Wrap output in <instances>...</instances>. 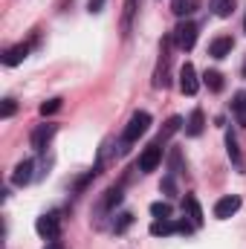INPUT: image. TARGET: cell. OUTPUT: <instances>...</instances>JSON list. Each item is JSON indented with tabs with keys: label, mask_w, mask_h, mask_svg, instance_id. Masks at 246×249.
<instances>
[{
	"label": "cell",
	"mask_w": 246,
	"mask_h": 249,
	"mask_svg": "<svg viewBox=\"0 0 246 249\" xmlns=\"http://www.w3.org/2000/svg\"><path fill=\"white\" fill-rule=\"evenodd\" d=\"M35 232H38L44 241H58V235H61V217H58L55 212L41 214V217L35 220Z\"/></svg>",
	"instance_id": "obj_1"
},
{
	"label": "cell",
	"mask_w": 246,
	"mask_h": 249,
	"mask_svg": "<svg viewBox=\"0 0 246 249\" xmlns=\"http://www.w3.org/2000/svg\"><path fill=\"white\" fill-rule=\"evenodd\" d=\"M197 23L194 20H183V23H177V29H174V44L188 53V50H194V44H197Z\"/></svg>",
	"instance_id": "obj_2"
},
{
	"label": "cell",
	"mask_w": 246,
	"mask_h": 249,
	"mask_svg": "<svg viewBox=\"0 0 246 249\" xmlns=\"http://www.w3.org/2000/svg\"><path fill=\"white\" fill-rule=\"evenodd\" d=\"M148 127H151V113H145V110H136V113L130 116L127 127H124V142H136L142 133H148Z\"/></svg>",
	"instance_id": "obj_3"
},
{
	"label": "cell",
	"mask_w": 246,
	"mask_h": 249,
	"mask_svg": "<svg viewBox=\"0 0 246 249\" xmlns=\"http://www.w3.org/2000/svg\"><path fill=\"white\" fill-rule=\"evenodd\" d=\"M171 44H174V35H168L165 41H162V58H159V67H157V75H154V87H168V64H171V55H168V50H171Z\"/></svg>",
	"instance_id": "obj_4"
},
{
	"label": "cell",
	"mask_w": 246,
	"mask_h": 249,
	"mask_svg": "<svg viewBox=\"0 0 246 249\" xmlns=\"http://www.w3.org/2000/svg\"><path fill=\"white\" fill-rule=\"evenodd\" d=\"M162 162V148H159V142H154V145H148L145 151H142V157H139V171H157V165Z\"/></svg>",
	"instance_id": "obj_5"
},
{
	"label": "cell",
	"mask_w": 246,
	"mask_h": 249,
	"mask_svg": "<svg viewBox=\"0 0 246 249\" xmlns=\"http://www.w3.org/2000/svg\"><path fill=\"white\" fill-rule=\"evenodd\" d=\"M238 209H241V197H238V194H226V197H220V200L214 203V217H217V220H229Z\"/></svg>",
	"instance_id": "obj_6"
},
{
	"label": "cell",
	"mask_w": 246,
	"mask_h": 249,
	"mask_svg": "<svg viewBox=\"0 0 246 249\" xmlns=\"http://www.w3.org/2000/svg\"><path fill=\"white\" fill-rule=\"evenodd\" d=\"M197 87H200V81H197V70H194V64L185 61L183 67H180V90H183L185 96H194Z\"/></svg>",
	"instance_id": "obj_7"
},
{
	"label": "cell",
	"mask_w": 246,
	"mask_h": 249,
	"mask_svg": "<svg viewBox=\"0 0 246 249\" xmlns=\"http://www.w3.org/2000/svg\"><path fill=\"white\" fill-rule=\"evenodd\" d=\"M55 130H58V124H38V127L32 130V136H29L32 148H35V151H44V148H47V142L55 136Z\"/></svg>",
	"instance_id": "obj_8"
},
{
	"label": "cell",
	"mask_w": 246,
	"mask_h": 249,
	"mask_svg": "<svg viewBox=\"0 0 246 249\" xmlns=\"http://www.w3.org/2000/svg\"><path fill=\"white\" fill-rule=\"evenodd\" d=\"M232 50H235V41H232L229 35H223V38H214V41H211L209 55H211V58H226Z\"/></svg>",
	"instance_id": "obj_9"
},
{
	"label": "cell",
	"mask_w": 246,
	"mask_h": 249,
	"mask_svg": "<svg viewBox=\"0 0 246 249\" xmlns=\"http://www.w3.org/2000/svg\"><path fill=\"white\" fill-rule=\"evenodd\" d=\"M32 160H23V162H18V168H15V174H12V183L15 186H26V183H32Z\"/></svg>",
	"instance_id": "obj_10"
},
{
	"label": "cell",
	"mask_w": 246,
	"mask_h": 249,
	"mask_svg": "<svg viewBox=\"0 0 246 249\" xmlns=\"http://www.w3.org/2000/svg\"><path fill=\"white\" fill-rule=\"evenodd\" d=\"M171 232H177V223L171 217H154V223H151V235L154 238H165Z\"/></svg>",
	"instance_id": "obj_11"
},
{
	"label": "cell",
	"mask_w": 246,
	"mask_h": 249,
	"mask_svg": "<svg viewBox=\"0 0 246 249\" xmlns=\"http://www.w3.org/2000/svg\"><path fill=\"white\" fill-rule=\"evenodd\" d=\"M26 55H29V44H18V47H9V50L3 53V64H6V67H15V64L23 61Z\"/></svg>",
	"instance_id": "obj_12"
},
{
	"label": "cell",
	"mask_w": 246,
	"mask_h": 249,
	"mask_svg": "<svg viewBox=\"0 0 246 249\" xmlns=\"http://www.w3.org/2000/svg\"><path fill=\"white\" fill-rule=\"evenodd\" d=\"M206 130V116H203V110L197 107V110H191V116H188V122H185V133L188 136H200Z\"/></svg>",
	"instance_id": "obj_13"
},
{
	"label": "cell",
	"mask_w": 246,
	"mask_h": 249,
	"mask_svg": "<svg viewBox=\"0 0 246 249\" xmlns=\"http://www.w3.org/2000/svg\"><path fill=\"white\" fill-rule=\"evenodd\" d=\"M183 209L188 212V220L194 223V226H203V209H200V203H197V197H185L183 200Z\"/></svg>",
	"instance_id": "obj_14"
},
{
	"label": "cell",
	"mask_w": 246,
	"mask_h": 249,
	"mask_svg": "<svg viewBox=\"0 0 246 249\" xmlns=\"http://www.w3.org/2000/svg\"><path fill=\"white\" fill-rule=\"evenodd\" d=\"M226 151H229V160H232L238 168H244V157H241V148H238V139L232 136V130L226 133Z\"/></svg>",
	"instance_id": "obj_15"
},
{
	"label": "cell",
	"mask_w": 246,
	"mask_h": 249,
	"mask_svg": "<svg viewBox=\"0 0 246 249\" xmlns=\"http://www.w3.org/2000/svg\"><path fill=\"white\" fill-rule=\"evenodd\" d=\"M171 9H174V15H177V18H185V15H191V12H197V9H200V0H174V3H171Z\"/></svg>",
	"instance_id": "obj_16"
},
{
	"label": "cell",
	"mask_w": 246,
	"mask_h": 249,
	"mask_svg": "<svg viewBox=\"0 0 246 249\" xmlns=\"http://www.w3.org/2000/svg\"><path fill=\"white\" fill-rule=\"evenodd\" d=\"M232 110H235V119L238 124H246V93H235V99H232Z\"/></svg>",
	"instance_id": "obj_17"
},
{
	"label": "cell",
	"mask_w": 246,
	"mask_h": 249,
	"mask_svg": "<svg viewBox=\"0 0 246 249\" xmlns=\"http://www.w3.org/2000/svg\"><path fill=\"white\" fill-rule=\"evenodd\" d=\"M203 84H206L211 93H220V90H223V75H220L217 70H206V75H203Z\"/></svg>",
	"instance_id": "obj_18"
},
{
	"label": "cell",
	"mask_w": 246,
	"mask_h": 249,
	"mask_svg": "<svg viewBox=\"0 0 246 249\" xmlns=\"http://www.w3.org/2000/svg\"><path fill=\"white\" fill-rule=\"evenodd\" d=\"M133 15H136V0H124V15H122V35H130V23H133Z\"/></svg>",
	"instance_id": "obj_19"
},
{
	"label": "cell",
	"mask_w": 246,
	"mask_h": 249,
	"mask_svg": "<svg viewBox=\"0 0 246 249\" xmlns=\"http://www.w3.org/2000/svg\"><path fill=\"white\" fill-rule=\"evenodd\" d=\"M211 12L217 18H229L235 12V0H211Z\"/></svg>",
	"instance_id": "obj_20"
},
{
	"label": "cell",
	"mask_w": 246,
	"mask_h": 249,
	"mask_svg": "<svg viewBox=\"0 0 246 249\" xmlns=\"http://www.w3.org/2000/svg\"><path fill=\"white\" fill-rule=\"evenodd\" d=\"M180 127H183V119H180V116H171V119L165 122V127H162V133H159V142H165L168 136H174Z\"/></svg>",
	"instance_id": "obj_21"
},
{
	"label": "cell",
	"mask_w": 246,
	"mask_h": 249,
	"mask_svg": "<svg viewBox=\"0 0 246 249\" xmlns=\"http://www.w3.org/2000/svg\"><path fill=\"white\" fill-rule=\"evenodd\" d=\"M151 214L154 217H171V203H165V200L151 203Z\"/></svg>",
	"instance_id": "obj_22"
},
{
	"label": "cell",
	"mask_w": 246,
	"mask_h": 249,
	"mask_svg": "<svg viewBox=\"0 0 246 249\" xmlns=\"http://www.w3.org/2000/svg\"><path fill=\"white\" fill-rule=\"evenodd\" d=\"M122 186H113L110 188V191H107V197H105V206H107V209H113V206H119V203H122Z\"/></svg>",
	"instance_id": "obj_23"
},
{
	"label": "cell",
	"mask_w": 246,
	"mask_h": 249,
	"mask_svg": "<svg viewBox=\"0 0 246 249\" xmlns=\"http://www.w3.org/2000/svg\"><path fill=\"white\" fill-rule=\"evenodd\" d=\"M58 110H61V99H50V102L41 105V116H53V113H58Z\"/></svg>",
	"instance_id": "obj_24"
},
{
	"label": "cell",
	"mask_w": 246,
	"mask_h": 249,
	"mask_svg": "<svg viewBox=\"0 0 246 249\" xmlns=\"http://www.w3.org/2000/svg\"><path fill=\"white\" fill-rule=\"evenodd\" d=\"M15 110H18V105H15V99H3V110H0V116H3V119H9V116H12Z\"/></svg>",
	"instance_id": "obj_25"
},
{
	"label": "cell",
	"mask_w": 246,
	"mask_h": 249,
	"mask_svg": "<svg viewBox=\"0 0 246 249\" xmlns=\"http://www.w3.org/2000/svg\"><path fill=\"white\" fill-rule=\"evenodd\" d=\"M194 229H197V226H194V223H191V220H177V232H180V235H191V232H194Z\"/></svg>",
	"instance_id": "obj_26"
},
{
	"label": "cell",
	"mask_w": 246,
	"mask_h": 249,
	"mask_svg": "<svg viewBox=\"0 0 246 249\" xmlns=\"http://www.w3.org/2000/svg\"><path fill=\"white\" fill-rule=\"evenodd\" d=\"M130 223H133V214H127V212H124V214H119V223H116V232H124V229H127Z\"/></svg>",
	"instance_id": "obj_27"
},
{
	"label": "cell",
	"mask_w": 246,
	"mask_h": 249,
	"mask_svg": "<svg viewBox=\"0 0 246 249\" xmlns=\"http://www.w3.org/2000/svg\"><path fill=\"white\" fill-rule=\"evenodd\" d=\"M102 6H105V0H90V3H87V12H90V15H99Z\"/></svg>",
	"instance_id": "obj_28"
},
{
	"label": "cell",
	"mask_w": 246,
	"mask_h": 249,
	"mask_svg": "<svg viewBox=\"0 0 246 249\" xmlns=\"http://www.w3.org/2000/svg\"><path fill=\"white\" fill-rule=\"evenodd\" d=\"M162 188H165V194H168V197H174V180H171V177L162 183Z\"/></svg>",
	"instance_id": "obj_29"
},
{
	"label": "cell",
	"mask_w": 246,
	"mask_h": 249,
	"mask_svg": "<svg viewBox=\"0 0 246 249\" xmlns=\"http://www.w3.org/2000/svg\"><path fill=\"white\" fill-rule=\"evenodd\" d=\"M44 249H64V244H61V241H50Z\"/></svg>",
	"instance_id": "obj_30"
},
{
	"label": "cell",
	"mask_w": 246,
	"mask_h": 249,
	"mask_svg": "<svg viewBox=\"0 0 246 249\" xmlns=\"http://www.w3.org/2000/svg\"><path fill=\"white\" fill-rule=\"evenodd\" d=\"M244 75H246V64H244Z\"/></svg>",
	"instance_id": "obj_31"
},
{
	"label": "cell",
	"mask_w": 246,
	"mask_h": 249,
	"mask_svg": "<svg viewBox=\"0 0 246 249\" xmlns=\"http://www.w3.org/2000/svg\"><path fill=\"white\" fill-rule=\"evenodd\" d=\"M244 32H246V20H244Z\"/></svg>",
	"instance_id": "obj_32"
}]
</instances>
